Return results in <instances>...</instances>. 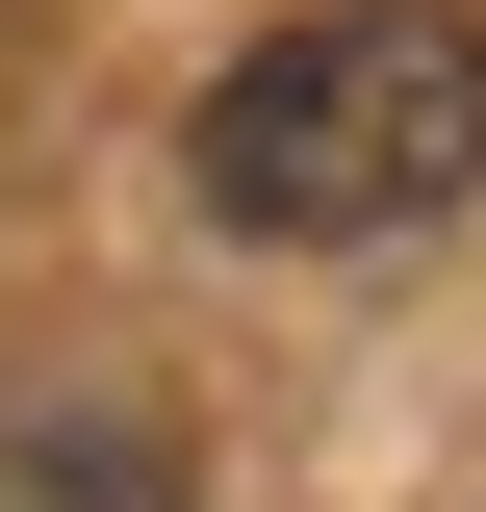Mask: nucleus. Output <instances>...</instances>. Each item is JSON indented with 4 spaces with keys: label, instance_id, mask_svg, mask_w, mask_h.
Masks as SVG:
<instances>
[{
    "label": "nucleus",
    "instance_id": "nucleus-1",
    "mask_svg": "<svg viewBox=\"0 0 486 512\" xmlns=\"http://www.w3.org/2000/svg\"><path fill=\"white\" fill-rule=\"evenodd\" d=\"M180 180L256 256H359V231L486 205V0H307V26H256L180 103Z\"/></svg>",
    "mask_w": 486,
    "mask_h": 512
},
{
    "label": "nucleus",
    "instance_id": "nucleus-2",
    "mask_svg": "<svg viewBox=\"0 0 486 512\" xmlns=\"http://www.w3.org/2000/svg\"><path fill=\"white\" fill-rule=\"evenodd\" d=\"M0 512H205V436L154 384H26L0 410Z\"/></svg>",
    "mask_w": 486,
    "mask_h": 512
}]
</instances>
